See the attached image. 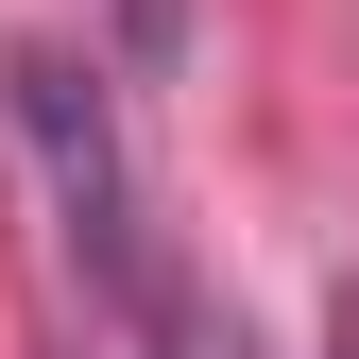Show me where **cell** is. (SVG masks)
Listing matches in <instances>:
<instances>
[{"label": "cell", "mask_w": 359, "mask_h": 359, "mask_svg": "<svg viewBox=\"0 0 359 359\" xmlns=\"http://www.w3.org/2000/svg\"><path fill=\"white\" fill-rule=\"evenodd\" d=\"M18 137L34 171H52V205H69V257H86V291L120 308L154 359H240V325H205L189 274L154 257V222H137V171H120V103H103V69H69V52H34L18 69Z\"/></svg>", "instance_id": "obj_1"}, {"label": "cell", "mask_w": 359, "mask_h": 359, "mask_svg": "<svg viewBox=\"0 0 359 359\" xmlns=\"http://www.w3.org/2000/svg\"><path fill=\"white\" fill-rule=\"evenodd\" d=\"M342 359H359V291H342Z\"/></svg>", "instance_id": "obj_2"}]
</instances>
